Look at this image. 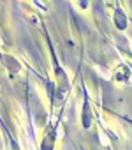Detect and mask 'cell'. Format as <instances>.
Wrapping results in <instances>:
<instances>
[{
    "instance_id": "obj_1",
    "label": "cell",
    "mask_w": 132,
    "mask_h": 150,
    "mask_svg": "<svg viewBox=\"0 0 132 150\" xmlns=\"http://www.w3.org/2000/svg\"><path fill=\"white\" fill-rule=\"evenodd\" d=\"M114 25H116L118 30H125L127 28V16L123 14V11L120 7L114 9Z\"/></svg>"
},
{
    "instance_id": "obj_2",
    "label": "cell",
    "mask_w": 132,
    "mask_h": 150,
    "mask_svg": "<svg viewBox=\"0 0 132 150\" xmlns=\"http://www.w3.org/2000/svg\"><path fill=\"white\" fill-rule=\"evenodd\" d=\"M55 138H56V136H55V132H53V131H49V132H48V136L42 139V148H41V150H53V146H55Z\"/></svg>"
},
{
    "instance_id": "obj_3",
    "label": "cell",
    "mask_w": 132,
    "mask_h": 150,
    "mask_svg": "<svg viewBox=\"0 0 132 150\" xmlns=\"http://www.w3.org/2000/svg\"><path fill=\"white\" fill-rule=\"evenodd\" d=\"M90 122H92L90 108H88V104H85V110H83V125H85V127H90Z\"/></svg>"
},
{
    "instance_id": "obj_4",
    "label": "cell",
    "mask_w": 132,
    "mask_h": 150,
    "mask_svg": "<svg viewBox=\"0 0 132 150\" xmlns=\"http://www.w3.org/2000/svg\"><path fill=\"white\" fill-rule=\"evenodd\" d=\"M6 62H7V65H9V69H11L13 72H18V71H20V64H18V60H14L13 57H6Z\"/></svg>"
}]
</instances>
